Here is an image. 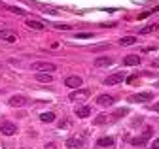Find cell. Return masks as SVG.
Wrapping results in <instances>:
<instances>
[{
	"instance_id": "ba28073f",
	"label": "cell",
	"mask_w": 159,
	"mask_h": 149,
	"mask_svg": "<svg viewBox=\"0 0 159 149\" xmlns=\"http://www.w3.org/2000/svg\"><path fill=\"white\" fill-rule=\"evenodd\" d=\"M0 40H4V42H8V44H15L17 42V36L13 34V32H10V30H0Z\"/></svg>"
},
{
	"instance_id": "9a60e30c",
	"label": "cell",
	"mask_w": 159,
	"mask_h": 149,
	"mask_svg": "<svg viewBox=\"0 0 159 149\" xmlns=\"http://www.w3.org/2000/svg\"><path fill=\"white\" fill-rule=\"evenodd\" d=\"M76 115L82 117V119L89 117V115H91V108H89V106H80V108H76Z\"/></svg>"
},
{
	"instance_id": "cb8c5ba5",
	"label": "cell",
	"mask_w": 159,
	"mask_h": 149,
	"mask_svg": "<svg viewBox=\"0 0 159 149\" xmlns=\"http://www.w3.org/2000/svg\"><path fill=\"white\" fill-rule=\"evenodd\" d=\"M153 28H155V27H153V25H148V27H144V28H142V30H140V34H150V32H152V30H153Z\"/></svg>"
},
{
	"instance_id": "ffe728a7",
	"label": "cell",
	"mask_w": 159,
	"mask_h": 149,
	"mask_svg": "<svg viewBox=\"0 0 159 149\" xmlns=\"http://www.w3.org/2000/svg\"><path fill=\"white\" fill-rule=\"evenodd\" d=\"M40 121H44V123H51V121H55V113H51V111L40 113Z\"/></svg>"
},
{
	"instance_id": "603a6c76",
	"label": "cell",
	"mask_w": 159,
	"mask_h": 149,
	"mask_svg": "<svg viewBox=\"0 0 159 149\" xmlns=\"http://www.w3.org/2000/svg\"><path fill=\"white\" fill-rule=\"evenodd\" d=\"M129 111V108H121V109H117V111H114V119H119V117H123L125 113Z\"/></svg>"
},
{
	"instance_id": "7a4b0ae2",
	"label": "cell",
	"mask_w": 159,
	"mask_h": 149,
	"mask_svg": "<svg viewBox=\"0 0 159 149\" xmlns=\"http://www.w3.org/2000/svg\"><path fill=\"white\" fill-rule=\"evenodd\" d=\"M153 98L152 92H134L129 96V104H146Z\"/></svg>"
},
{
	"instance_id": "5bb4252c",
	"label": "cell",
	"mask_w": 159,
	"mask_h": 149,
	"mask_svg": "<svg viewBox=\"0 0 159 149\" xmlns=\"http://www.w3.org/2000/svg\"><path fill=\"white\" fill-rule=\"evenodd\" d=\"M116 143V138L114 136H104V138H101L97 142V145L98 147H110V145H114Z\"/></svg>"
},
{
	"instance_id": "9c48e42d",
	"label": "cell",
	"mask_w": 159,
	"mask_h": 149,
	"mask_svg": "<svg viewBox=\"0 0 159 149\" xmlns=\"http://www.w3.org/2000/svg\"><path fill=\"white\" fill-rule=\"evenodd\" d=\"M112 64H114L112 57H98V59H95V66H98V68H108Z\"/></svg>"
},
{
	"instance_id": "d6986e66",
	"label": "cell",
	"mask_w": 159,
	"mask_h": 149,
	"mask_svg": "<svg viewBox=\"0 0 159 149\" xmlns=\"http://www.w3.org/2000/svg\"><path fill=\"white\" fill-rule=\"evenodd\" d=\"M40 11H44V13H48V15H57V13H59L57 8L48 6V4H40Z\"/></svg>"
},
{
	"instance_id": "5b68a950",
	"label": "cell",
	"mask_w": 159,
	"mask_h": 149,
	"mask_svg": "<svg viewBox=\"0 0 159 149\" xmlns=\"http://www.w3.org/2000/svg\"><path fill=\"white\" fill-rule=\"evenodd\" d=\"M65 85H66L68 89H78V87L84 85V79H82V76H68V78L65 79Z\"/></svg>"
},
{
	"instance_id": "f1b7e54d",
	"label": "cell",
	"mask_w": 159,
	"mask_h": 149,
	"mask_svg": "<svg viewBox=\"0 0 159 149\" xmlns=\"http://www.w3.org/2000/svg\"><path fill=\"white\" fill-rule=\"evenodd\" d=\"M153 109H155V111H157V113H159V102H157V104L153 106Z\"/></svg>"
},
{
	"instance_id": "e0dca14e",
	"label": "cell",
	"mask_w": 159,
	"mask_h": 149,
	"mask_svg": "<svg viewBox=\"0 0 159 149\" xmlns=\"http://www.w3.org/2000/svg\"><path fill=\"white\" fill-rule=\"evenodd\" d=\"M82 145H84V140H82V138H70V140L66 142V147H68V149H80Z\"/></svg>"
},
{
	"instance_id": "3957f363",
	"label": "cell",
	"mask_w": 159,
	"mask_h": 149,
	"mask_svg": "<svg viewBox=\"0 0 159 149\" xmlns=\"http://www.w3.org/2000/svg\"><path fill=\"white\" fill-rule=\"evenodd\" d=\"M91 96V91L89 89H80V91H72L70 92V100L78 102V100H87Z\"/></svg>"
},
{
	"instance_id": "52a82bcc",
	"label": "cell",
	"mask_w": 159,
	"mask_h": 149,
	"mask_svg": "<svg viewBox=\"0 0 159 149\" xmlns=\"http://www.w3.org/2000/svg\"><path fill=\"white\" fill-rule=\"evenodd\" d=\"M25 104H27V98L23 95H13L8 100V106H11V108H23Z\"/></svg>"
},
{
	"instance_id": "484cf974",
	"label": "cell",
	"mask_w": 159,
	"mask_h": 149,
	"mask_svg": "<svg viewBox=\"0 0 159 149\" xmlns=\"http://www.w3.org/2000/svg\"><path fill=\"white\" fill-rule=\"evenodd\" d=\"M91 36H93V34H89V32H87V34H84V32H82V34H76V38L80 40V38H91Z\"/></svg>"
},
{
	"instance_id": "7c38bea8",
	"label": "cell",
	"mask_w": 159,
	"mask_h": 149,
	"mask_svg": "<svg viewBox=\"0 0 159 149\" xmlns=\"http://www.w3.org/2000/svg\"><path fill=\"white\" fill-rule=\"evenodd\" d=\"M34 78H36L38 81H42V83H51V81H53V76H51L49 72H38Z\"/></svg>"
},
{
	"instance_id": "8992f818",
	"label": "cell",
	"mask_w": 159,
	"mask_h": 149,
	"mask_svg": "<svg viewBox=\"0 0 159 149\" xmlns=\"http://www.w3.org/2000/svg\"><path fill=\"white\" fill-rule=\"evenodd\" d=\"M121 81H125V74L123 72H117V74H112V76H108L104 79L106 85H119Z\"/></svg>"
},
{
	"instance_id": "4fadbf2b",
	"label": "cell",
	"mask_w": 159,
	"mask_h": 149,
	"mask_svg": "<svg viewBox=\"0 0 159 149\" xmlns=\"http://www.w3.org/2000/svg\"><path fill=\"white\" fill-rule=\"evenodd\" d=\"M150 132H152V130H148L146 134L138 136V138H133V140H131V143H133V145H144V143H148V140H150Z\"/></svg>"
},
{
	"instance_id": "d4e9b609",
	"label": "cell",
	"mask_w": 159,
	"mask_h": 149,
	"mask_svg": "<svg viewBox=\"0 0 159 149\" xmlns=\"http://www.w3.org/2000/svg\"><path fill=\"white\" fill-rule=\"evenodd\" d=\"M8 10H10V11H13V13H19V15H25V11H23V10H19V8H13V6H11V8H8Z\"/></svg>"
},
{
	"instance_id": "ac0fdd59",
	"label": "cell",
	"mask_w": 159,
	"mask_h": 149,
	"mask_svg": "<svg viewBox=\"0 0 159 149\" xmlns=\"http://www.w3.org/2000/svg\"><path fill=\"white\" fill-rule=\"evenodd\" d=\"M25 25H27L29 28H32V30H44V23H42V21H32V19H27V21H25Z\"/></svg>"
},
{
	"instance_id": "30bf717a",
	"label": "cell",
	"mask_w": 159,
	"mask_h": 149,
	"mask_svg": "<svg viewBox=\"0 0 159 149\" xmlns=\"http://www.w3.org/2000/svg\"><path fill=\"white\" fill-rule=\"evenodd\" d=\"M114 96L110 95H101V96H97V104L98 106H114Z\"/></svg>"
},
{
	"instance_id": "4316f807",
	"label": "cell",
	"mask_w": 159,
	"mask_h": 149,
	"mask_svg": "<svg viewBox=\"0 0 159 149\" xmlns=\"http://www.w3.org/2000/svg\"><path fill=\"white\" fill-rule=\"evenodd\" d=\"M44 149H57V145H55V143H46Z\"/></svg>"
},
{
	"instance_id": "44dd1931",
	"label": "cell",
	"mask_w": 159,
	"mask_h": 149,
	"mask_svg": "<svg viewBox=\"0 0 159 149\" xmlns=\"http://www.w3.org/2000/svg\"><path fill=\"white\" fill-rule=\"evenodd\" d=\"M49 25H51L53 28H59V30H72V27H70L68 23H55V21H53V23H49Z\"/></svg>"
},
{
	"instance_id": "277c9868",
	"label": "cell",
	"mask_w": 159,
	"mask_h": 149,
	"mask_svg": "<svg viewBox=\"0 0 159 149\" xmlns=\"http://www.w3.org/2000/svg\"><path fill=\"white\" fill-rule=\"evenodd\" d=\"M0 130H2L4 136H13L17 132V126L13 123H10V121H2V123H0Z\"/></svg>"
},
{
	"instance_id": "8fae6325",
	"label": "cell",
	"mask_w": 159,
	"mask_h": 149,
	"mask_svg": "<svg viewBox=\"0 0 159 149\" xmlns=\"http://www.w3.org/2000/svg\"><path fill=\"white\" fill-rule=\"evenodd\" d=\"M123 64L125 66H138L140 64V57H138V55H127L123 59Z\"/></svg>"
},
{
	"instance_id": "83f0119b",
	"label": "cell",
	"mask_w": 159,
	"mask_h": 149,
	"mask_svg": "<svg viewBox=\"0 0 159 149\" xmlns=\"http://www.w3.org/2000/svg\"><path fill=\"white\" fill-rule=\"evenodd\" d=\"M152 149H159V138H157V140L152 143Z\"/></svg>"
},
{
	"instance_id": "2e32d148",
	"label": "cell",
	"mask_w": 159,
	"mask_h": 149,
	"mask_svg": "<svg viewBox=\"0 0 159 149\" xmlns=\"http://www.w3.org/2000/svg\"><path fill=\"white\" fill-rule=\"evenodd\" d=\"M133 44H136V36H123V38H119L117 40V45H133Z\"/></svg>"
},
{
	"instance_id": "6da1fadb",
	"label": "cell",
	"mask_w": 159,
	"mask_h": 149,
	"mask_svg": "<svg viewBox=\"0 0 159 149\" xmlns=\"http://www.w3.org/2000/svg\"><path fill=\"white\" fill-rule=\"evenodd\" d=\"M30 68L34 70V72H55L57 70V66L53 64V62H44V61H34L32 64H30Z\"/></svg>"
},
{
	"instance_id": "7402d4cb",
	"label": "cell",
	"mask_w": 159,
	"mask_h": 149,
	"mask_svg": "<svg viewBox=\"0 0 159 149\" xmlns=\"http://www.w3.org/2000/svg\"><path fill=\"white\" fill-rule=\"evenodd\" d=\"M108 115H104V113H101V115H97V119H95V125H106L108 121Z\"/></svg>"
}]
</instances>
